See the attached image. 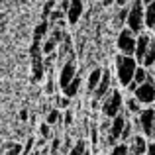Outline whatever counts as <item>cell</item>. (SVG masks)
I'll use <instances>...</instances> for the list:
<instances>
[{"label": "cell", "instance_id": "6da1fadb", "mask_svg": "<svg viewBox=\"0 0 155 155\" xmlns=\"http://www.w3.org/2000/svg\"><path fill=\"white\" fill-rule=\"evenodd\" d=\"M126 28H130L136 35L145 31V4H143V0H132L130 2Z\"/></svg>", "mask_w": 155, "mask_h": 155}, {"label": "cell", "instance_id": "7a4b0ae2", "mask_svg": "<svg viewBox=\"0 0 155 155\" xmlns=\"http://www.w3.org/2000/svg\"><path fill=\"white\" fill-rule=\"evenodd\" d=\"M140 67L134 55H118L116 57V79L122 87H128L134 81L136 69Z\"/></svg>", "mask_w": 155, "mask_h": 155}, {"label": "cell", "instance_id": "3957f363", "mask_svg": "<svg viewBox=\"0 0 155 155\" xmlns=\"http://www.w3.org/2000/svg\"><path fill=\"white\" fill-rule=\"evenodd\" d=\"M122 106H124V96H122V92L118 91V88H112V91L108 92V96L104 98V102H102L104 118H106V120L116 118L118 114L122 112Z\"/></svg>", "mask_w": 155, "mask_h": 155}, {"label": "cell", "instance_id": "277c9868", "mask_svg": "<svg viewBox=\"0 0 155 155\" xmlns=\"http://www.w3.org/2000/svg\"><path fill=\"white\" fill-rule=\"evenodd\" d=\"M134 96L137 98V102L141 106H151L155 102V73L149 71V79L136 88Z\"/></svg>", "mask_w": 155, "mask_h": 155}, {"label": "cell", "instance_id": "5b68a950", "mask_svg": "<svg viewBox=\"0 0 155 155\" xmlns=\"http://www.w3.org/2000/svg\"><path fill=\"white\" fill-rule=\"evenodd\" d=\"M136 39H137V35L130 28H122L118 31V38H116V47L120 51V55H134V51H136Z\"/></svg>", "mask_w": 155, "mask_h": 155}, {"label": "cell", "instance_id": "8992f818", "mask_svg": "<svg viewBox=\"0 0 155 155\" xmlns=\"http://www.w3.org/2000/svg\"><path fill=\"white\" fill-rule=\"evenodd\" d=\"M31 55V77L34 81H41L45 75V65H43V51H41V41H34L30 47Z\"/></svg>", "mask_w": 155, "mask_h": 155}, {"label": "cell", "instance_id": "52a82bcc", "mask_svg": "<svg viewBox=\"0 0 155 155\" xmlns=\"http://www.w3.org/2000/svg\"><path fill=\"white\" fill-rule=\"evenodd\" d=\"M137 122H140V132L143 134L147 140H151L153 130H155V108L147 106L137 114Z\"/></svg>", "mask_w": 155, "mask_h": 155}, {"label": "cell", "instance_id": "ba28073f", "mask_svg": "<svg viewBox=\"0 0 155 155\" xmlns=\"http://www.w3.org/2000/svg\"><path fill=\"white\" fill-rule=\"evenodd\" d=\"M126 124H128V118H126V112H120L116 118H112V122H110V128H108V143L116 145V141H120V136L122 132H124Z\"/></svg>", "mask_w": 155, "mask_h": 155}, {"label": "cell", "instance_id": "9c48e42d", "mask_svg": "<svg viewBox=\"0 0 155 155\" xmlns=\"http://www.w3.org/2000/svg\"><path fill=\"white\" fill-rule=\"evenodd\" d=\"M77 75H79V71H77V63L73 59L65 61L63 67H61V71H59V77H57V84H59L61 91H65Z\"/></svg>", "mask_w": 155, "mask_h": 155}, {"label": "cell", "instance_id": "30bf717a", "mask_svg": "<svg viewBox=\"0 0 155 155\" xmlns=\"http://www.w3.org/2000/svg\"><path fill=\"white\" fill-rule=\"evenodd\" d=\"M153 39L155 38H153L151 34H147V31H143V34L137 35V39H136V51H134V57H136L137 65L143 63V57H145V53H147L149 45L153 43Z\"/></svg>", "mask_w": 155, "mask_h": 155}, {"label": "cell", "instance_id": "8fae6325", "mask_svg": "<svg viewBox=\"0 0 155 155\" xmlns=\"http://www.w3.org/2000/svg\"><path fill=\"white\" fill-rule=\"evenodd\" d=\"M110 91H112V73H110L108 69H104L102 79H100L98 87H96V91H94V100L96 102H98V100H104Z\"/></svg>", "mask_w": 155, "mask_h": 155}, {"label": "cell", "instance_id": "7c38bea8", "mask_svg": "<svg viewBox=\"0 0 155 155\" xmlns=\"http://www.w3.org/2000/svg\"><path fill=\"white\" fill-rule=\"evenodd\" d=\"M147 143H149V140L143 136V134L132 136V140H130V143H128L130 155H145V151H147Z\"/></svg>", "mask_w": 155, "mask_h": 155}, {"label": "cell", "instance_id": "4fadbf2b", "mask_svg": "<svg viewBox=\"0 0 155 155\" xmlns=\"http://www.w3.org/2000/svg\"><path fill=\"white\" fill-rule=\"evenodd\" d=\"M83 10H84V4L83 0H69V10H67V22L71 26L79 24L81 16H83Z\"/></svg>", "mask_w": 155, "mask_h": 155}, {"label": "cell", "instance_id": "5bb4252c", "mask_svg": "<svg viewBox=\"0 0 155 155\" xmlns=\"http://www.w3.org/2000/svg\"><path fill=\"white\" fill-rule=\"evenodd\" d=\"M102 73H104L102 67H96V69H92V71H91V75H88V79H87V91L88 92H92V94H94L96 87H98L100 79H102Z\"/></svg>", "mask_w": 155, "mask_h": 155}, {"label": "cell", "instance_id": "9a60e30c", "mask_svg": "<svg viewBox=\"0 0 155 155\" xmlns=\"http://www.w3.org/2000/svg\"><path fill=\"white\" fill-rule=\"evenodd\" d=\"M145 28L155 31V0L145 6Z\"/></svg>", "mask_w": 155, "mask_h": 155}, {"label": "cell", "instance_id": "2e32d148", "mask_svg": "<svg viewBox=\"0 0 155 155\" xmlns=\"http://www.w3.org/2000/svg\"><path fill=\"white\" fill-rule=\"evenodd\" d=\"M59 39L57 38H53V35H49V38L45 39V41L41 43V51H43V55H53V53L57 51V45H59Z\"/></svg>", "mask_w": 155, "mask_h": 155}, {"label": "cell", "instance_id": "e0dca14e", "mask_svg": "<svg viewBox=\"0 0 155 155\" xmlns=\"http://www.w3.org/2000/svg\"><path fill=\"white\" fill-rule=\"evenodd\" d=\"M79 88H81V75H77L75 79L71 81V84H69V87L63 91V96H67V98H73V96L79 94Z\"/></svg>", "mask_w": 155, "mask_h": 155}, {"label": "cell", "instance_id": "ac0fdd59", "mask_svg": "<svg viewBox=\"0 0 155 155\" xmlns=\"http://www.w3.org/2000/svg\"><path fill=\"white\" fill-rule=\"evenodd\" d=\"M47 31H49V22H47V20H41L34 30V41H41Z\"/></svg>", "mask_w": 155, "mask_h": 155}, {"label": "cell", "instance_id": "d6986e66", "mask_svg": "<svg viewBox=\"0 0 155 155\" xmlns=\"http://www.w3.org/2000/svg\"><path fill=\"white\" fill-rule=\"evenodd\" d=\"M126 108H128V114H134V116H137V114L143 110V106L137 102V98L132 94V96H128V100H126Z\"/></svg>", "mask_w": 155, "mask_h": 155}, {"label": "cell", "instance_id": "ffe728a7", "mask_svg": "<svg viewBox=\"0 0 155 155\" xmlns=\"http://www.w3.org/2000/svg\"><path fill=\"white\" fill-rule=\"evenodd\" d=\"M155 65V39H153V43L149 45V49L147 53H145V57H143V63H141V67H145V69H151Z\"/></svg>", "mask_w": 155, "mask_h": 155}, {"label": "cell", "instance_id": "44dd1931", "mask_svg": "<svg viewBox=\"0 0 155 155\" xmlns=\"http://www.w3.org/2000/svg\"><path fill=\"white\" fill-rule=\"evenodd\" d=\"M149 79V69H145V67H137L136 69V75H134V83L136 84H143L145 81Z\"/></svg>", "mask_w": 155, "mask_h": 155}, {"label": "cell", "instance_id": "7402d4cb", "mask_svg": "<svg viewBox=\"0 0 155 155\" xmlns=\"http://www.w3.org/2000/svg\"><path fill=\"white\" fill-rule=\"evenodd\" d=\"M84 151H87V141L79 140L75 145L71 147V151H69L67 155H84Z\"/></svg>", "mask_w": 155, "mask_h": 155}, {"label": "cell", "instance_id": "603a6c76", "mask_svg": "<svg viewBox=\"0 0 155 155\" xmlns=\"http://www.w3.org/2000/svg\"><path fill=\"white\" fill-rule=\"evenodd\" d=\"M108 155H130V147L128 143H116L112 147V151H110Z\"/></svg>", "mask_w": 155, "mask_h": 155}, {"label": "cell", "instance_id": "cb8c5ba5", "mask_svg": "<svg viewBox=\"0 0 155 155\" xmlns=\"http://www.w3.org/2000/svg\"><path fill=\"white\" fill-rule=\"evenodd\" d=\"M39 134H41V137L43 140H53V132H51V128H49V124L47 122H43V124H39Z\"/></svg>", "mask_w": 155, "mask_h": 155}, {"label": "cell", "instance_id": "d4e9b609", "mask_svg": "<svg viewBox=\"0 0 155 155\" xmlns=\"http://www.w3.org/2000/svg\"><path fill=\"white\" fill-rule=\"evenodd\" d=\"M61 120V112L57 108H53V110H49V114H47V118H45V122L49 126H53V124H57V122Z\"/></svg>", "mask_w": 155, "mask_h": 155}, {"label": "cell", "instance_id": "484cf974", "mask_svg": "<svg viewBox=\"0 0 155 155\" xmlns=\"http://www.w3.org/2000/svg\"><path fill=\"white\" fill-rule=\"evenodd\" d=\"M59 151H61V140L59 137H53L51 145H49V155H57Z\"/></svg>", "mask_w": 155, "mask_h": 155}, {"label": "cell", "instance_id": "4316f807", "mask_svg": "<svg viewBox=\"0 0 155 155\" xmlns=\"http://www.w3.org/2000/svg\"><path fill=\"white\" fill-rule=\"evenodd\" d=\"M91 143L96 149V145H98V128H96V124L91 126Z\"/></svg>", "mask_w": 155, "mask_h": 155}, {"label": "cell", "instance_id": "83f0119b", "mask_svg": "<svg viewBox=\"0 0 155 155\" xmlns=\"http://www.w3.org/2000/svg\"><path fill=\"white\" fill-rule=\"evenodd\" d=\"M53 6H55V0H47V2H45V6H43L41 20H47V16H49V12L53 10Z\"/></svg>", "mask_w": 155, "mask_h": 155}, {"label": "cell", "instance_id": "f1b7e54d", "mask_svg": "<svg viewBox=\"0 0 155 155\" xmlns=\"http://www.w3.org/2000/svg\"><path fill=\"white\" fill-rule=\"evenodd\" d=\"M34 143H35V141H34V137H30V140L26 141V145H24V149H22V155H31V153H34V151H31Z\"/></svg>", "mask_w": 155, "mask_h": 155}, {"label": "cell", "instance_id": "f546056e", "mask_svg": "<svg viewBox=\"0 0 155 155\" xmlns=\"http://www.w3.org/2000/svg\"><path fill=\"white\" fill-rule=\"evenodd\" d=\"M22 145H20V143H16V145H12V147L10 149H8V151L6 153H4V155H22Z\"/></svg>", "mask_w": 155, "mask_h": 155}, {"label": "cell", "instance_id": "4dcf8cb0", "mask_svg": "<svg viewBox=\"0 0 155 155\" xmlns=\"http://www.w3.org/2000/svg\"><path fill=\"white\" fill-rule=\"evenodd\" d=\"M69 104H71V98H67V96H59L57 98V106L59 108H69Z\"/></svg>", "mask_w": 155, "mask_h": 155}, {"label": "cell", "instance_id": "1f68e13d", "mask_svg": "<svg viewBox=\"0 0 155 155\" xmlns=\"http://www.w3.org/2000/svg\"><path fill=\"white\" fill-rule=\"evenodd\" d=\"M45 92L47 94H53V92H55V83H53L51 73H49V81H47V84H45Z\"/></svg>", "mask_w": 155, "mask_h": 155}, {"label": "cell", "instance_id": "d6a6232c", "mask_svg": "<svg viewBox=\"0 0 155 155\" xmlns=\"http://www.w3.org/2000/svg\"><path fill=\"white\" fill-rule=\"evenodd\" d=\"M145 155H155V141L149 140V143H147V151H145Z\"/></svg>", "mask_w": 155, "mask_h": 155}, {"label": "cell", "instance_id": "836d02e7", "mask_svg": "<svg viewBox=\"0 0 155 155\" xmlns=\"http://www.w3.org/2000/svg\"><path fill=\"white\" fill-rule=\"evenodd\" d=\"M65 124H67V126L73 124V112H71V110H67V112H65Z\"/></svg>", "mask_w": 155, "mask_h": 155}, {"label": "cell", "instance_id": "e575fe53", "mask_svg": "<svg viewBox=\"0 0 155 155\" xmlns=\"http://www.w3.org/2000/svg\"><path fill=\"white\" fill-rule=\"evenodd\" d=\"M137 87H140V84H136V83H134V81H132V83H130V84H128V87H126V88H128V92H132V94H134Z\"/></svg>", "mask_w": 155, "mask_h": 155}, {"label": "cell", "instance_id": "d590c367", "mask_svg": "<svg viewBox=\"0 0 155 155\" xmlns=\"http://www.w3.org/2000/svg\"><path fill=\"white\" fill-rule=\"evenodd\" d=\"M130 2H132V0H116V4H118V6H120V8H124V6H128V4Z\"/></svg>", "mask_w": 155, "mask_h": 155}, {"label": "cell", "instance_id": "8d00e7d4", "mask_svg": "<svg viewBox=\"0 0 155 155\" xmlns=\"http://www.w3.org/2000/svg\"><path fill=\"white\" fill-rule=\"evenodd\" d=\"M20 120H28V110H22V112H20Z\"/></svg>", "mask_w": 155, "mask_h": 155}, {"label": "cell", "instance_id": "74e56055", "mask_svg": "<svg viewBox=\"0 0 155 155\" xmlns=\"http://www.w3.org/2000/svg\"><path fill=\"white\" fill-rule=\"evenodd\" d=\"M114 2H116V0H104L102 4H104V6H110V4H114Z\"/></svg>", "mask_w": 155, "mask_h": 155}, {"label": "cell", "instance_id": "f35d334b", "mask_svg": "<svg viewBox=\"0 0 155 155\" xmlns=\"http://www.w3.org/2000/svg\"><path fill=\"white\" fill-rule=\"evenodd\" d=\"M31 155H43V153L39 151V149H34V153H31Z\"/></svg>", "mask_w": 155, "mask_h": 155}, {"label": "cell", "instance_id": "ab89813d", "mask_svg": "<svg viewBox=\"0 0 155 155\" xmlns=\"http://www.w3.org/2000/svg\"><path fill=\"white\" fill-rule=\"evenodd\" d=\"M153 2V0H143V4H145V6H147V4H151Z\"/></svg>", "mask_w": 155, "mask_h": 155}, {"label": "cell", "instance_id": "60d3db41", "mask_svg": "<svg viewBox=\"0 0 155 155\" xmlns=\"http://www.w3.org/2000/svg\"><path fill=\"white\" fill-rule=\"evenodd\" d=\"M151 141H155V130H153V136H151Z\"/></svg>", "mask_w": 155, "mask_h": 155}, {"label": "cell", "instance_id": "b9f144b4", "mask_svg": "<svg viewBox=\"0 0 155 155\" xmlns=\"http://www.w3.org/2000/svg\"><path fill=\"white\" fill-rule=\"evenodd\" d=\"M57 155H61V153H57Z\"/></svg>", "mask_w": 155, "mask_h": 155}]
</instances>
